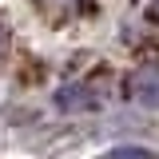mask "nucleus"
I'll list each match as a JSON object with an SVG mask.
<instances>
[{"mask_svg":"<svg viewBox=\"0 0 159 159\" xmlns=\"http://www.w3.org/2000/svg\"><path fill=\"white\" fill-rule=\"evenodd\" d=\"M96 103H99L96 92H88L84 84H68V88L56 92V107H64V111H88V107H96Z\"/></svg>","mask_w":159,"mask_h":159,"instance_id":"obj_2","label":"nucleus"},{"mask_svg":"<svg viewBox=\"0 0 159 159\" xmlns=\"http://www.w3.org/2000/svg\"><path fill=\"white\" fill-rule=\"evenodd\" d=\"M151 20L159 24V0H151Z\"/></svg>","mask_w":159,"mask_h":159,"instance_id":"obj_5","label":"nucleus"},{"mask_svg":"<svg viewBox=\"0 0 159 159\" xmlns=\"http://www.w3.org/2000/svg\"><path fill=\"white\" fill-rule=\"evenodd\" d=\"M127 96L143 107H159V64H139L127 76Z\"/></svg>","mask_w":159,"mask_h":159,"instance_id":"obj_1","label":"nucleus"},{"mask_svg":"<svg viewBox=\"0 0 159 159\" xmlns=\"http://www.w3.org/2000/svg\"><path fill=\"white\" fill-rule=\"evenodd\" d=\"M107 159H155L147 147H116V151H107Z\"/></svg>","mask_w":159,"mask_h":159,"instance_id":"obj_3","label":"nucleus"},{"mask_svg":"<svg viewBox=\"0 0 159 159\" xmlns=\"http://www.w3.org/2000/svg\"><path fill=\"white\" fill-rule=\"evenodd\" d=\"M4 52H8V28L0 24V60H4Z\"/></svg>","mask_w":159,"mask_h":159,"instance_id":"obj_4","label":"nucleus"}]
</instances>
